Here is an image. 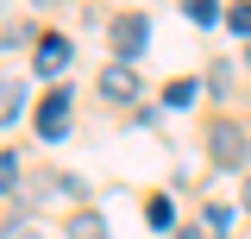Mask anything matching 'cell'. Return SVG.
Segmentation results:
<instances>
[{"mask_svg": "<svg viewBox=\"0 0 251 239\" xmlns=\"http://www.w3.org/2000/svg\"><path fill=\"white\" fill-rule=\"evenodd\" d=\"M69 107H75L69 89H50V94H44V101H38V139H50V145H57L63 132H69Z\"/></svg>", "mask_w": 251, "mask_h": 239, "instance_id": "6da1fadb", "label": "cell"}, {"mask_svg": "<svg viewBox=\"0 0 251 239\" xmlns=\"http://www.w3.org/2000/svg\"><path fill=\"white\" fill-rule=\"evenodd\" d=\"M100 94L107 101H138V69L132 63H107L100 69Z\"/></svg>", "mask_w": 251, "mask_h": 239, "instance_id": "7a4b0ae2", "label": "cell"}, {"mask_svg": "<svg viewBox=\"0 0 251 239\" xmlns=\"http://www.w3.org/2000/svg\"><path fill=\"white\" fill-rule=\"evenodd\" d=\"M63 63H69V38H63V31H44V38H38L31 69H38V76H63Z\"/></svg>", "mask_w": 251, "mask_h": 239, "instance_id": "3957f363", "label": "cell"}, {"mask_svg": "<svg viewBox=\"0 0 251 239\" xmlns=\"http://www.w3.org/2000/svg\"><path fill=\"white\" fill-rule=\"evenodd\" d=\"M145 38H151V26H145L138 13L113 19V51H120V57H138V51H145Z\"/></svg>", "mask_w": 251, "mask_h": 239, "instance_id": "277c9868", "label": "cell"}, {"mask_svg": "<svg viewBox=\"0 0 251 239\" xmlns=\"http://www.w3.org/2000/svg\"><path fill=\"white\" fill-rule=\"evenodd\" d=\"M245 145H251L245 126H226V120L214 126V157H220V164H245Z\"/></svg>", "mask_w": 251, "mask_h": 239, "instance_id": "5b68a950", "label": "cell"}, {"mask_svg": "<svg viewBox=\"0 0 251 239\" xmlns=\"http://www.w3.org/2000/svg\"><path fill=\"white\" fill-rule=\"evenodd\" d=\"M69 239H107V214H94V208H82L75 220H69Z\"/></svg>", "mask_w": 251, "mask_h": 239, "instance_id": "8992f818", "label": "cell"}, {"mask_svg": "<svg viewBox=\"0 0 251 239\" xmlns=\"http://www.w3.org/2000/svg\"><path fill=\"white\" fill-rule=\"evenodd\" d=\"M145 220H151V227H170V220H176L170 195H151V202H145Z\"/></svg>", "mask_w": 251, "mask_h": 239, "instance_id": "52a82bcc", "label": "cell"}, {"mask_svg": "<svg viewBox=\"0 0 251 239\" xmlns=\"http://www.w3.org/2000/svg\"><path fill=\"white\" fill-rule=\"evenodd\" d=\"M19 101H25V89H19V82H0V120L19 114Z\"/></svg>", "mask_w": 251, "mask_h": 239, "instance_id": "ba28073f", "label": "cell"}, {"mask_svg": "<svg viewBox=\"0 0 251 239\" xmlns=\"http://www.w3.org/2000/svg\"><path fill=\"white\" fill-rule=\"evenodd\" d=\"M201 227H207V233H226V227H232V208H226V202H214V208L201 214Z\"/></svg>", "mask_w": 251, "mask_h": 239, "instance_id": "9c48e42d", "label": "cell"}, {"mask_svg": "<svg viewBox=\"0 0 251 239\" xmlns=\"http://www.w3.org/2000/svg\"><path fill=\"white\" fill-rule=\"evenodd\" d=\"M182 13H188V19H195V26H214V19H220V6H214V0H188Z\"/></svg>", "mask_w": 251, "mask_h": 239, "instance_id": "30bf717a", "label": "cell"}, {"mask_svg": "<svg viewBox=\"0 0 251 239\" xmlns=\"http://www.w3.org/2000/svg\"><path fill=\"white\" fill-rule=\"evenodd\" d=\"M188 101H195V82H170L163 89V107H188Z\"/></svg>", "mask_w": 251, "mask_h": 239, "instance_id": "8fae6325", "label": "cell"}, {"mask_svg": "<svg viewBox=\"0 0 251 239\" xmlns=\"http://www.w3.org/2000/svg\"><path fill=\"white\" fill-rule=\"evenodd\" d=\"M0 189H19V157L0 151Z\"/></svg>", "mask_w": 251, "mask_h": 239, "instance_id": "7c38bea8", "label": "cell"}, {"mask_svg": "<svg viewBox=\"0 0 251 239\" xmlns=\"http://www.w3.org/2000/svg\"><path fill=\"white\" fill-rule=\"evenodd\" d=\"M226 26L239 31V38H251V0H245V6H232V13H226Z\"/></svg>", "mask_w": 251, "mask_h": 239, "instance_id": "4fadbf2b", "label": "cell"}, {"mask_svg": "<svg viewBox=\"0 0 251 239\" xmlns=\"http://www.w3.org/2000/svg\"><path fill=\"white\" fill-rule=\"evenodd\" d=\"M0 239H38V227H25V220H13V227H6Z\"/></svg>", "mask_w": 251, "mask_h": 239, "instance_id": "5bb4252c", "label": "cell"}, {"mask_svg": "<svg viewBox=\"0 0 251 239\" xmlns=\"http://www.w3.org/2000/svg\"><path fill=\"white\" fill-rule=\"evenodd\" d=\"M239 208H251V177H245V189H239Z\"/></svg>", "mask_w": 251, "mask_h": 239, "instance_id": "9a60e30c", "label": "cell"}, {"mask_svg": "<svg viewBox=\"0 0 251 239\" xmlns=\"http://www.w3.org/2000/svg\"><path fill=\"white\" fill-rule=\"evenodd\" d=\"M176 239H201V227H182V233H176Z\"/></svg>", "mask_w": 251, "mask_h": 239, "instance_id": "2e32d148", "label": "cell"}]
</instances>
